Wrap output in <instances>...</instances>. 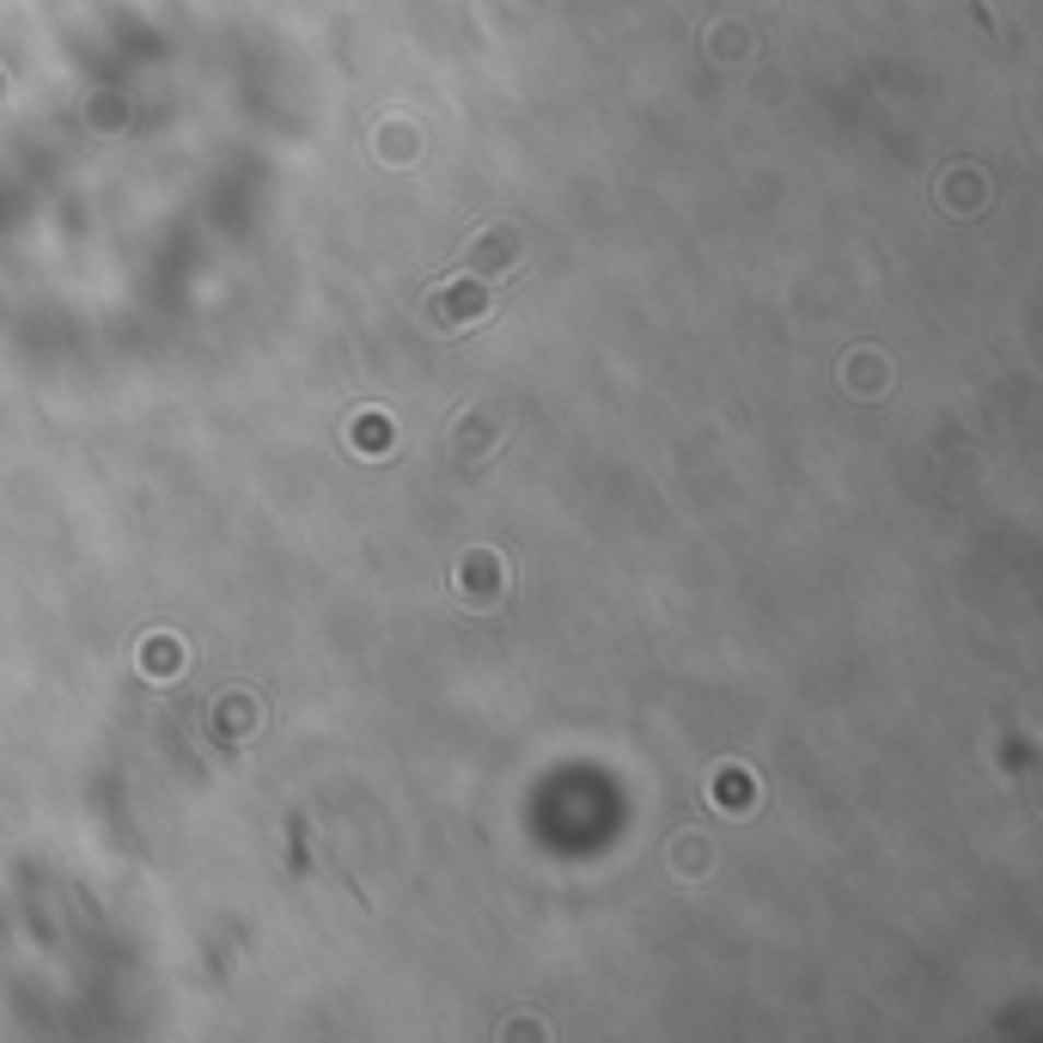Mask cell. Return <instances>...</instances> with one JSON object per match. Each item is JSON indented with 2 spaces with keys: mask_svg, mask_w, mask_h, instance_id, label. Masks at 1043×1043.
<instances>
[{
  "mask_svg": "<svg viewBox=\"0 0 1043 1043\" xmlns=\"http://www.w3.org/2000/svg\"><path fill=\"white\" fill-rule=\"evenodd\" d=\"M348 445H355V452H367V457L391 452V421H385L379 409H372V415H355V428H348Z\"/></svg>",
  "mask_w": 1043,
  "mask_h": 1043,
  "instance_id": "4",
  "label": "cell"
},
{
  "mask_svg": "<svg viewBox=\"0 0 1043 1043\" xmlns=\"http://www.w3.org/2000/svg\"><path fill=\"white\" fill-rule=\"evenodd\" d=\"M141 665L153 684H172L177 672H184V641H172V635H153V641L141 647Z\"/></svg>",
  "mask_w": 1043,
  "mask_h": 1043,
  "instance_id": "3",
  "label": "cell"
},
{
  "mask_svg": "<svg viewBox=\"0 0 1043 1043\" xmlns=\"http://www.w3.org/2000/svg\"><path fill=\"white\" fill-rule=\"evenodd\" d=\"M483 312H488L483 281H445L440 293L428 300V324L433 329H464V324H476Z\"/></svg>",
  "mask_w": 1043,
  "mask_h": 1043,
  "instance_id": "1",
  "label": "cell"
},
{
  "mask_svg": "<svg viewBox=\"0 0 1043 1043\" xmlns=\"http://www.w3.org/2000/svg\"><path fill=\"white\" fill-rule=\"evenodd\" d=\"M715 800H720V806H732V812H744V806H757V781L727 763V769L715 775Z\"/></svg>",
  "mask_w": 1043,
  "mask_h": 1043,
  "instance_id": "5",
  "label": "cell"
},
{
  "mask_svg": "<svg viewBox=\"0 0 1043 1043\" xmlns=\"http://www.w3.org/2000/svg\"><path fill=\"white\" fill-rule=\"evenodd\" d=\"M495 568H500V556H488V549H471V556L457 561V599L476 604V611H483V604H495L500 592H507V580H488Z\"/></svg>",
  "mask_w": 1043,
  "mask_h": 1043,
  "instance_id": "2",
  "label": "cell"
}]
</instances>
